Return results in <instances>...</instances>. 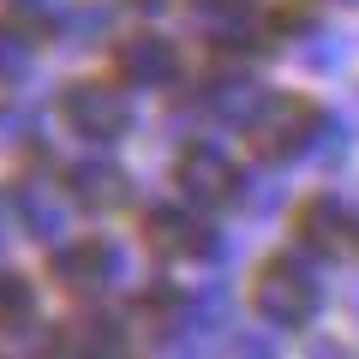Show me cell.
<instances>
[{
    "label": "cell",
    "mask_w": 359,
    "mask_h": 359,
    "mask_svg": "<svg viewBox=\"0 0 359 359\" xmlns=\"http://www.w3.org/2000/svg\"><path fill=\"white\" fill-rule=\"evenodd\" d=\"M36 318V287L25 276H0V330H25Z\"/></svg>",
    "instance_id": "7c38bea8"
},
{
    "label": "cell",
    "mask_w": 359,
    "mask_h": 359,
    "mask_svg": "<svg viewBox=\"0 0 359 359\" xmlns=\"http://www.w3.org/2000/svg\"><path fill=\"white\" fill-rule=\"evenodd\" d=\"M0 90H6V78H0Z\"/></svg>",
    "instance_id": "5bb4252c"
},
{
    "label": "cell",
    "mask_w": 359,
    "mask_h": 359,
    "mask_svg": "<svg viewBox=\"0 0 359 359\" xmlns=\"http://www.w3.org/2000/svg\"><path fill=\"white\" fill-rule=\"evenodd\" d=\"M294 233L311 245V252L335 257L347 240H353V216H347V204H335L330 192H318V198H306V204L294 210Z\"/></svg>",
    "instance_id": "8992f818"
},
{
    "label": "cell",
    "mask_w": 359,
    "mask_h": 359,
    "mask_svg": "<svg viewBox=\"0 0 359 359\" xmlns=\"http://www.w3.org/2000/svg\"><path fill=\"white\" fill-rule=\"evenodd\" d=\"M252 299H257V311H264L269 323L299 330V323H311V311H318V282H311V269L299 264V257H269V264L257 269Z\"/></svg>",
    "instance_id": "7a4b0ae2"
},
{
    "label": "cell",
    "mask_w": 359,
    "mask_h": 359,
    "mask_svg": "<svg viewBox=\"0 0 359 359\" xmlns=\"http://www.w3.org/2000/svg\"><path fill=\"white\" fill-rule=\"evenodd\" d=\"M13 210H18V222H25L36 240H60L66 198L54 192V186H42V180H18V186H13Z\"/></svg>",
    "instance_id": "ba28073f"
},
{
    "label": "cell",
    "mask_w": 359,
    "mask_h": 359,
    "mask_svg": "<svg viewBox=\"0 0 359 359\" xmlns=\"http://www.w3.org/2000/svg\"><path fill=\"white\" fill-rule=\"evenodd\" d=\"M60 108H66V126H72L78 138H96V144H114L120 132L132 126L126 96H120V90H108V84H72Z\"/></svg>",
    "instance_id": "3957f363"
},
{
    "label": "cell",
    "mask_w": 359,
    "mask_h": 359,
    "mask_svg": "<svg viewBox=\"0 0 359 359\" xmlns=\"http://www.w3.org/2000/svg\"><path fill=\"white\" fill-rule=\"evenodd\" d=\"M48 347L54 353H114L120 330L108 318H72V323H60V330L48 335Z\"/></svg>",
    "instance_id": "8fae6325"
},
{
    "label": "cell",
    "mask_w": 359,
    "mask_h": 359,
    "mask_svg": "<svg viewBox=\"0 0 359 359\" xmlns=\"http://www.w3.org/2000/svg\"><path fill=\"white\" fill-rule=\"evenodd\" d=\"M114 66H120L126 84H168L180 60H174V48H168L162 36H132V42H120Z\"/></svg>",
    "instance_id": "9c48e42d"
},
{
    "label": "cell",
    "mask_w": 359,
    "mask_h": 359,
    "mask_svg": "<svg viewBox=\"0 0 359 359\" xmlns=\"http://www.w3.org/2000/svg\"><path fill=\"white\" fill-rule=\"evenodd\" d=\"M180 186L198 198V204H228L240 192V168L228 162V150L216 144H192V150L180 156Z\"/></svg>",
    "instance_id": "5b68a950"
},
{
    "label": "cell",
    "mask_w": 359,
    "mask_h": 359,
    "mask_svg": "<svg viewBox=\"0 0 359 359\" xmlns=\"http://www.w3.org/2000/svg\"><path fill=\"white\" fill-rule=\"evenodd\" d=\"M66 186H72V198L90 204V210H114V204H126V192H132V180L120 174L114 162H78Z\"/></svg>",
    "instance_id": "30bf717a"
},
{
    "label": "cell",
    "mask_w": 359,
    "mask_h": 359,
    "mask_svg": "<svg viewBox=\"0 0 359 359\" xmlns=\"http://www.w3.org/2000/svg\"><path fill=\"white\" fill-rule=\"evenodd\" d=\"M257 96H264V90L245 84V78H222V84H210V108H216L222 120H240V126H245V114L257 108Z\"/></svg>",
    "instance_id": "4fadbf2b"
},
{
    "label": "cell",
    "mask_w": 359,
    "mask_h": 359,
    "mask_svg": "<svg viewBox=\"0 0 359 359\" xmlns=\"http://www.w3.org/2000/svg\"><path fill=\"white\" fill-rule=\"evenodd\" d=\"M144 233H150V245L168 252V257H210L216 252V233H210L204 222H192L186 210H150V216H144Z\"/></svg>",
    "instance_id": "52a82bcc"
},
{
    "label": "cell",
    "mask_w": 359,
    "mask_h": 359,
    "mask_svg": "<svg viewBox=\"0 0 359 359\" xmlns=\"http://www.w3.org/2000/svg\"><path fill=\"white\" fill-rule=\"evenodd\" d=\"M323 114L306 102V96H257V108L245 114V138L282 162V156H306V144H318Z\"/></svg>",
    "instance_id": "6da1fadb"
},
{
    "label": "cell",
    "mask_w": 359,
    "mask_h": 359,
    "mask_svg": "<svg viewBox=\"0 0 359 359\" xmlns=\"http://www.w3.org/2000/svg\"><path fill=\"white\" fill-rule=\"evenodd\" d=\"M48 269H54V282L72 287V294H102V287L120 276V245H108V240H66V245H54Z\"/></svg>",
    "instance_id": "277c9868"
}]
</instances>
